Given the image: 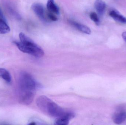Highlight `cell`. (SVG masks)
Instances as JSON below:
<instances>
[{
  "mask_svg": "<svg viewBox=\"0 0 126 125\" xmlns=\"http://www.w3.org/2000/svg\"><path fill=\"white\" fill-rule=\"evenodd\" d=\"M47 15L49 18L52 21H56L58 20L57 17L56 15L54 14V13L49 12L47 14Z\"/></svg>",
  "mask_w": 126,
  "mask_h": 125,
  "instance_id": "cell-14",
  "label": "cell"
},
{
  "mask_svg": "<svg viewBox=\"0 0 126 125\" xmlns=\"http://www.w3.org/2000/svg\"><path fill=\"white\" fill-rule=\"evenodd\" d=\"M32 9L37 16L43 21H46L45 16V10L43 5L39 3H35L32 6Z\"/></svg>",
  "mask_w": 126,
  "mask_h": 125,
  "instance_id": "cell-5",
  "label": "cell"
},
{
  "mask_svg": "<svg viewBox=\"0 0 126 125\" xmlns=\"http://www.w3.org/2000/svg\"><path fill=\"white\" fill-rule=\"evenodd\" d=\"M36 103L39 108L43 112L56 118L57 120L75 114L72 112L64 110L44 95L38 97L36 100Z\"/></svg>",
  "mask_w": 126,
  "mask_h": 125,
  "instance_id": "cell-2",
  "label": "cell"
},
{
  "mask_svg": "<svg viewBox=\"0 0 126 125\" xmlns=\"http://www.w3.org/2000/svg\"><path fill=\"white\" fill-rule=\"evenodd\" d=\"M95 7L100 15L103 14L106 9V5L103 0H96L94 3Z\"/></svg>",
  "mask_w": 126,
  "mask_h": 125,
  "instance_id": "cell-9",
  "label": "cell"
},
{
  "mask_svg": "<svg viewBox=\"0 0 126 125\" xmlns=\"http://www.w3.org/2000/svg\"><path fill=\"white\" fill-rule=\"evenodd\" d=\"M113 122L117 125L122 124L126 120V111L120 109L116 111L112 117Z\"/></svg>",
  "mask_w": 126,
  "mask_h": 125,
  "instance_id": "cell-4",
  "label": "cell"
},
{
  "mask_svg": "<svg viewBox=\"0 0 126 125\" xmlns=\"http://www.w3.org/2000/svg\"><path fill=\"white\" fill-rule=\"evenodd\" d=\"M39 84L26 72L21 73L18 80V100L21 104L28 105L32 103Z\"/></svg>",
  "mask_w": 126,
  "mask_h": 125,
  "instance_id": "cell-1",
  "label": "cell"
},
{
  "mask_svg": "<svg viewBox=\"0 0 126 125\" xmlns=\"http://www.w3.org/2000/svg\"><path fill=\"white\" fill-rule=\"evenodd\" d=\"M122 37H123V39L126 43V32H123V34H122Z\"/></svg>",
  "mask_w": 126,
  "mask_h": 125,
  "instance_id": "cell-15",
  "label": "cell"
},
{
  "mask_svg": "<svg viewBox=\"0 0 126 125\" xmlns=\"http://www.w3.org/2000/svg\"><path fill=\"white\" fill-rule=\"evenodd\" d=\"M75 115H71L66 117L62 119H57L55 122V125H68L69 122L73 118L75 117Z\"/></svg>",
  "mask_w": 126,
  "mask_h": 125,
  "instance_id": "cell-12",
  "label": "cell"
},
{
  "mask_svg": "<svg viewBox=\"0 0 126 125\" xmlns=\"http://www.w3.org/2000/svg\"><path fill=\"white\" fill-rule=\"evenodd\" d=\"M109 15L116 21L123 23H126V18L121 15L117 10H112L109 12Z\"/></svg>",
  "mask_w": 126,
  "mask_h": 125,
  "instance_id": "cell-7",
  "label": "cell"
},
{
  "mask_svg": "<svg viewBox=\"0 0 126 125\" xmlns=\"http://www.w3.org/2000/svg\"><path fill=\"white\" fill-rule=\"evenodd\" d=\"M90 17L91 20L94 22L97 25H99L100 24V21L97 15L95 12H92L90 14Z\"/></svg>",
  "mask_w": 126,
  "mask_h": 125,
  "instance_id": "cell-13",
  "label": "cell"
},
{
  "mask_svg": "<svg viewBox=\"0 0 126 125\" xmlns=\"http://www.w3.org/2000/svg\"><path fill=\"white\" fill-rule=\"evenodd\" d=\"M0 77L8 83H10L12 80L10 73L8 70L4 68H0Z\"/></svg>",
  "mask_w": 126,
  "mask_h": 125,
  "instance_id": "cell-11",
  "label": "cell"
},
{
  "mask_svg": "<svg viewBox=\"0 0 126 125\" xmlns=\"http://www.w3.org/2000/svg\"><path fill=\"white\" fill-rule=\"evenodd\" d=\"M0 17L1 18L3 19H4V17L3 14V12L0 8Z\"/></svg>",
  "mask_w": 126,
  "mask_h": 125,
  "instance_id": "cell-16",
  "label": "cell"
},
{
  "mask_svg": "<svg viewBox=\"0 0 126 125\" xmlns=\"http://www.w3.org/2000/svg\"><path fill=\"white\" fill-rule=\"evenodd\" d=\"M47 7L49 12L58 14L60 13V9L55 3L54 0H48Z\"/></svg>",
  "mask_w": 126,
  "mask_h": 125,
  "instance_id": "cell-8",
  "label": "cell"
},
{
  "mask_svg": "<svg viewBox=\"0 0 126 125\" xmlns=\"http://www.w3.org/2000/svg\"><path fill=\"white\" fill-rule=\"evenodd\" d=\"M9 26L7 24L4 19L0 17V34H5L10 32Z\"/></svg>",
  "mask_w": 126,
  "mask_h": 125,
  "instance_id": "cell-10",
  "label": "cell"
},
{
  "mask_svg": "<svg viewBox=\"0 0 126 125\" xmlns=\"http://www.w3.org/2000/svg\"><path fill=\"white\" fill-rule=\"evenodd\" d=\"M20 41H15L13 43L23 53L29 54L36 57L40 58L44 55L42 48L23 33L19 35Z\"/></svg>",
  "mask_w": 126,
  "mask_h": 125,
  "instance_id": "cell-3",
  "label": "cell"
},
{
  "mask_svg": "<svg viewBox=\"0 0 126 125\" xmlns=\"http://www.w3.org/2000/svg\"><path fill=\"white\" fill-rule=\"evenodd\" d=\"M69 22L71 25L76 28L79 31L87 34H91V30L87 26L72 20H69Z\"/></svg>",
  "mask_w": 126,
  "mask_h": 125,
  "instance_id": "cell-6",
  "label": "cell"
}]
</instances>
